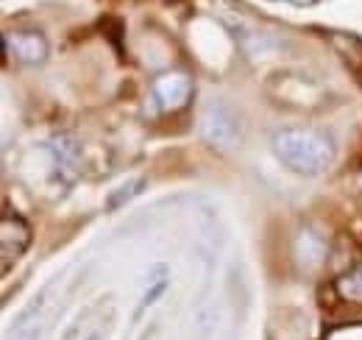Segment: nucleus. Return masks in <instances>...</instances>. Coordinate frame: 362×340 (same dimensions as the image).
Here are the masks:
<instances>
[{"instance_id": "1", "label": "nucleus", "mask_w": 362, "mask_h": 340, "mask_svg": "<svg viewBox=\"0 0 362 340\" xmlns=\"http://www.w3.org/2000/svg\"><path fill=\"white\" fill-rule=\"evenodd\" d=\"M271 145L276 159L298 176H317L334 162V142L315 128H281Z\"/></svg>"}, {"instance_id": "2", "label": "nucleus", "mask_w": 362, "mask_h": 340, "mask_svg": "<svg viewBox=\"0 0 362 340\" xmlns=\"http://www.w3.org/2000/svg\"><path fill=\"white\" fill-rule=\"evenodd\" d=\"M192 98V79L181 70H170V73H162L151 81L148 89V101H145V112L151 118H159V115H170V112H179L189 103Z\"/></svg>"}, {"instance_id": "3", "label": "nucleus", "mask_w": 362, "mask_h": 340, "mask_svg": "<svg viewBox=\"0 0 362 340\" xmlns=\"http://www.w3.org/2000/svg\"><path fill=\"white\" fill-rule=\"evenodd\" d=\"M201 137L215 145V148H234L243 140V128H240V118L228 109L226 103L215 101L204 109L201 118Z\"/></svg>"}, {"instance_id": "4", "label": "nucleus", "mask_w": 362, "mask_h": 340, "mask_svg": "<svg viewBox=\"0 0 362 340\" xmlns=\"http://www.w3.org/2000/svg\"><path fill=\"white\" fill-rule=\"evenodd\" d=\"M112 327H115V307L106 296L90 304L84 312H78L62 340H109Z\"/></svg>"}, {"instance_id": "5", "label": "nucleus", "mask_w": 362, "mask_h": 340, "mask_svg": "<svg viewBox=\"0 0 362 340\" xmlns=\"http://www.w3.org/2000/svg\"><path fill=\"white\" fill-rule=\"evenodd\" d=\"M31 243V226L20 215L3 212L0 220V254H3V273H8L11 262H17Z\"/></svg>"}, {"instance_id": "6", "label": "nucleus", "mask_w": 362, "mask_h": 340, "mask_svg": "<svg viewBox=\"0 0 362 340\" xmlns=\"http://www.w3.org/2000/svg\"><path fill=\"white\" fill-rule=\"evenodd\" d=\"M47 157H50V165H53V176L64 184H70L76 176H78V168H81V151L76 145L73 137L67 134H59L53 137L45 145Z\"/></svg>"}, {"instance_id": "7", "label": "nucleus", "mask_w": 362, "mask_h": 340, "mask_svg": "<svg viewBox=\"0 0 362 340\" xmlns=\"http://www.w3.org/2000/svg\"><path fill=\"white\" fill-rule=\"evenodd\" d=\"M3 47L23 64H40L47 56V40L40 31H6Z\"/></svg>"}, {"instance_id": "8", "label": "nucleus", "mask_w": 362, "mask_h": 340, "mask_svg": "<svg viewBox=\"0 0 362 340\" xmlns=\"http://www.w3.org/2000/svg\"><path fill=\"white\" fill-rule=\"evenodd\" d=\"M329 40L334 45V50L340 53V59L346 62V67L362 84V40L354 34H346V31H334V34H329Z\"/></svg>"}, {"instance_id": "9", "label": "nucleus", "mask_w": 362, "mask_h": 340, "mask_svg": "<svg viewBox=\"0 0 362 340\" xmlns=\"http://www.w3.org/2000/svg\"><path fill=\"white\" fill-rule=\"evenodd\" d=\"M45 298L40 296L28 310H23V315L14 321L11 340H37L40 338V310H42Z\"/></svg>"}, {"instance_id": "10", "label": "nucleus", "mask_w": 362, "mask_h": 340, "mask_svg": "<svg viewBox=\"0 0 362 340\" xmlns=\"http://www.w3.org/2000/svg\"><path fill=\"white\" fill-rule=\"evenodd\" d=\"M337 293L349 301H360L362 304V262L346 276L337 279Z\"/></svg>"}, {"instance_id": "11", "label": "nucleus", "mask_w": 362, "mask_h": 340, "mask_svg": "<svg viewBox=\"0 0 362 340\" xmlns=\"http://www.w3.org/2000/svg\"><path fill=\"white\" fill-rule=\"evenodd\" d=\"M165 290H168V276H156V279H153V285H151V288L142 293V301H139V307H136L134 318H139V315L145 312V307H151V304L162 296Z\"/></svg>"}, {"instance_id": "12", "label": "nucleus", "mask_w": 362, "mask_h": 340, "mask_svg": "<svg viewBox=\"0 0 362 340\" xmlns=\"http://www.w3.org/2000/svg\"><path fill=\"white\" fill-rule=\"evenodd\" d=\"M281 3H293V6H313V3H320V0H281Z\"/></svg>"}]
</instances>
